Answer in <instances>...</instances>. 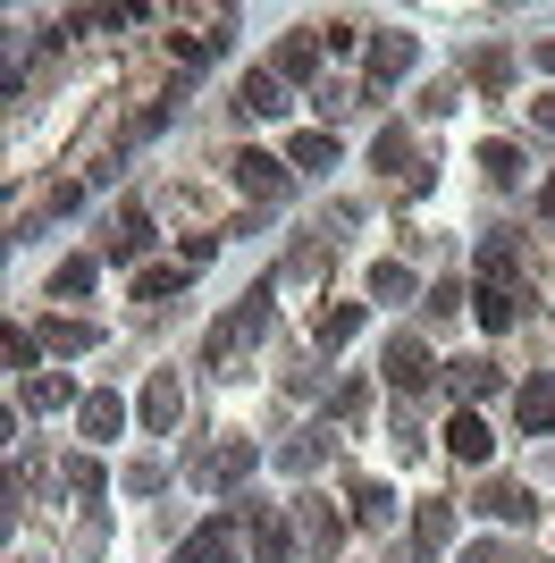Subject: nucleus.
I'll return each instance as SVG.
<instances>
[{"label":"nucleus","instance_id":"nucleus-1","mask_svg":"<svg viewBox=\"0 0 555 563\" xmlns=\"http://www.w3.org/2000/svg\"><path fill=\"white\" fill-rule=\"evenodd\" d=\"M236 555V514H219L210 530H194V539L177 547V563H228Z\"/></svg>","mask_w":555,"mask_h":563},{"label":"nucleus","instance_id":"nucleus-2","mask_svg":"<svg viewBox=\"0 0 555 563\" xmlns=\"http://www.w3.org/2000/svg\"><path fill=\"white\" fill-rule=\"evenodd\" d=\"M236 186L261 194V202H278V194H286V168H278L270 152H244V161H236Z\"/></svg>","mask_w":555,"mask_h":563},{"label":"nucleus","instance_id":"nucleus-3","mask_svg":"<svg viewBox=\"0 0 555 563\" xmlns=\"http://www.w3.org/2000/svg\"><path fill=\"white\" fill-rule=\"evenodd\" d=\"M421 378H429V353H421V336H395V345H388V387H404V396H413Z\"/></svg>","mask_w":555,"mask_h":563},{"label":"nucleus","instance_id":"nucleus-4","mask_svg":"<svg viewBox=\"0 0 555 563\" xmlns=\"http://www.w3.org/2000/svg\"><path fill=\"white\" fill-rule=\"evenodd\" d=\"M404 68H413V34H395V25H388V34L370 43V76L388 85V76H404Z\"/></svg>","mask_w":555,"mask_h":563},{"label":"nucleus","instance_id":"nucleus-5","mask_svg":"<svg viewBox=\"0 0 555 563\" xmlns=\"http://www.w3.org/2000/svg\"><path fill=\"white\" fill-rule=\"evenodd\" d=\"M236 101H244L253 118H278V110H286V93H278V68H253L244 85H236Z\"/></svg>","mask_w":555,"mask_h":563},{"label":"nucleus","instance_id":"nucleus-6","mask_svg":"<svg viewBox=\"0 0 555 563\" xmlns=\"http://www.w3.org/2000/svg\"><path fill=\"white\" fill-rule=\"evenodd\" d=\"M522 286H480V329H513V320H522Z\"/></svg>","mask_w":555,"mask_h":563},{"label":"nucleus","instance_id":"nucleus-7","mask_svg":"<svg viewBox=\"0 0 555 563\" xmlns=\"http://www.w3.org/2000/svg\"><path fill=\"white\" fill-rule=\"evenodd\" d=\"M177 371H161V378H152V387H143V421H152V429H177Z\"/></svg>","mask_w":555,"mask_h":563},{"label":"nucleus","instance_id":"nucleus-8","mask_svg":"<svg viewBox=\"0 0 555 563\" xmlns=\"http://www.w3.org/2000/svg\"><path fill=\"white\" fill-rule=\"evenodd\" d=\"M446 446H455L463 463H488V421L480 412H455V421H446Z\"/></svg>","mask_w":555,"mask_h":563},{"label":"nucleus","instance_id":"nucleus-9","mask_svg":"<svg viewBox=\"0 0 555 563\" xmlns=\"http://www.w3.org/2000/svg\"><path fill=\"white\" fill-rule=\"evenodd\" d=\"M513 412H522V429H555V378L538 371L531 387H522V404H513Z\"/></svg>","mask_w":555,"mask_h":563},{"label":"nucleus","instance_id":"nucleus-10","mask_svg":"<svg viewBox=\"0 0 555 563\" xmlns=\"http://www.w3.org/2000/svg\"><path fill=\"white\" fill-rule=\"evenodd\" d=\"M480 514H497V521H531V496L513 488V479H488V488H480Z\"/></svg>","mask_w":555,"mask_h":563},{"label":"nucleus","instance_id":"nucleus-11","mask_svg":"<svg viewBox=\"0 0 555 563\" xmlns=\"http://www.w3.org/2000/svg\"><path fill=\"white\" fill-rule=\"evenodd\" d=\"M353 521H362V530H388V521H395V496L379 488V479H362V488H353Z\"/></svg>","mask_w":555,"mask_h":563},{"label":"nucleus","instance_id":"nucleus-12","mask_svg":"<svg viewBox=\"0 0 555 563\" xmlns=\"http://www.w3.org/2000/svg\"><path fill=\"white\" fill-rule=\"evenodd\" d=\"M312 68H320V43H312V25H303V34L278 43V76H312Z\"/></svg>","mask_w":555,"mask_h":563},{"label":"nucleus","instance_id":"nucleus-13","mask_svg":"<svg viewBox=\"0 0 555 563\" xmlns=\"http://www.w3.org/2000/svg\"><path fill=\"white\" fill-rule=\"evenodd\" d=\"M118 421H127L118 396H85V438H118Z\"/></svg>","mask_w":555,"mask_h":563},{"label":"nucleus","instance_id":"nucleus-14","mask_svg":"<svg viewBox=\"0 0 555 563\" xmlns=\"http://www.w3.org/2000/svg\"><path fill=\"white\" fill-rule=\"evenodd\" d=\"M43 345H59V353H85V345H92V329H85V320H43Z\"/></svg>","mask_w":555,"mask_h":563},{"label":"nucleus","instance_id":"nucleus-15","mask_svg":"<svg viewBox=\"0 0 555 563\" xmlns=\"http://www.w3.org/2000/svg\"><path fill=\"white\" fill-rule=\"evenodd\" d=\"M25 396H34V412H59V404H76V387H68V378H34Z\"/></svg>","mask_w":555,"mask_h":563},{"label":"nucleus","instance_id":"nucleus-16","mask_svg":"<svg viewBox=\"0 0 555 563\" xmlns=\"http://www.w3.org/2000/svg\"><path fill=\"white\" fill-rule=\"evenodd\" d=\"M303 539H312V547H337V514H320L312 496H303Z\"/></svg>","mask_w":555,"mask_h":563},{"label":"nucleus","instance_id":"nucleus-17","mask_svg":"<svg viewBox=\"0 0 555 563\" xmlns=\"http://www.w3.org/2000/svg\"><path fill=\"white\" fill-rule=\"evenodd\" d=\"M455 387L463 396H488V387H497V362H455Z\"/></svg>","mask_w":555,"mask_h":563},{"label":"nucleus","instance_id":"nucleus-18","mask_svg":"<svg viewBox=\"0 0 555 563\" xmlns=\"http://www.w3.org/2000/svg\"><path fill=\"white\" fill-rule=\"evenodd\" d=\"M185 269H194V261H185ZM185 269H143V278H135V295H143V303H161L168 286H185Z\"/></svg>","mask_w":555,"mask_h":563},{"label":"nucleus","instance_id":"nucleus-19","mask_svg":"<svg viewBox=\"0 0 555 563\" xmlns=\"http://www.w3.org/2000/svg\"><path fill=\"white\" fill-rule=\"evenodd\" d=\"M353 329H362V311H353V303H337V311H328V320H320V345H346Z\"/></svg>","mask_w":555,"mask_h":563},{"label":"nucleus","instance_id":"nucleus-20","mask_svg":"<svg viewBox=\"0 0 555 563\" xmlns=\"http://www.w3.org/2000/svg\"><path fill=\"white\" fill-rule=\"evenodd\" d=\"M455 530V505H421V547H438Z\"/></svg>","mask_w":555,"mask_h":563},{"label":"nucleus","instance_id":"nucleus-21","mask_svg":"<svg viewBox=\"0 0 555 563\" xmlns=\"http://www.w3.org/2000/svg\"><path fill=\"white\" fill-rule=\"evenodd\" d=\"M471 76H480L488 93H497V85H505V76H513V59H505V51H480V59H471Z\"/></svg>","mask_w":555,"mask_h":563},{"label":"nucleus","instance_id":"nucleus-22","mask_svg":"<svg viewBox=\"0 0 555 563\" xmlns=\"http://www.w3.org/2000/svg\"><path fill=\"white\" fill-rule=\"evenodd\" d=\"M480 168H488V177H522V152H513V143H488Z\"/></svg>","mask_w":555,"mask_h":563},{"label":"nucleus","instance_id":"nucleus-23","mask_svg":"<svg viewBox=\"0 0 555 563\" xmlns=\"http://www.w3.org/2000/svg\"><path fill=\"white\" fill-rule=\"evenodd\" d=\"M295 161L303 168H328V161H337V143H328V135H295Z\"/></svg>","mask_w":555,"mask_h":563},{"label":"nucleus","instance_id":"nucleus-24","mask_svg":"<svg viewBox=\"0 0 555 563\" xmlns=\"http://www.w3.org/2000/svg\"><path fill=\"white\" fill-rule=\"evenodd\" d=\"M85 286H92V261H68V269L51 278V295H85Z\"/></svg>","mask_w":555,"mask_h":563},{"label":"nucleus","instance_id":"nucleus-25","mask_svg":"<svg viewBox=\"0 0 555 563\" xmlns=\"http://www.w3.org/2000/svg\"><path fill=\"white\" fill-rule=\"evenodd\" d=\"M253 539H261V563H286V521H261Z\"/></svg>","mask_w":555,"mask_h":563},{"label":"nucleus","instance_id":"nucleus-26","mask_svg":"<svg viewBox=\"0 0 555 563\" xmlns=\"http://www.w3.org/2000/svg\"><path fill=\"white\" fill-rule=\"evenodd\" d=\"M471 563H505V555H497V547H471Z\"/></svg>","mask_w":555,"mask_h":563},{"label":"nucleus","instance_id":"nucleus-27","mask_svg":"<svg viewBox=\"0 0 555 563\" xmlns=\"http://www.w3.org/2000/svg\"><path fill=\"white\" fill-rule=\"evenodd\" d=\"M538 68H547V76H555V43H538Z\"/></svg>","mask_w":555,"mask_h":563},{"label":"nucleus","instance_id":"nucleus-28","mask_svg":"<svg viewBox=\"0 0 555 563\" xmlns=\"http://www.w3.org/2000/svg\"><path fill=\"white\" fill-rule=\"evenodd\" d=\"M538 211H547V219H555V177H547V194H538Z\"/></svg>","mask_w":555,"mask_h":563},{"label":"nucleus","instance_id":"nucleus-29","mask_svg":"<svg viewBox=\"0 0 555 563\" xmlns=\"http://www.w3.org/2000/svg\"><path fill=\"white\" fill-rule=\"evenodd\" d=\"M538 118H547V126H555V93H547V101H538Z\"/></svg>","mask_w":555,"mask_h":563}]
</instances>
